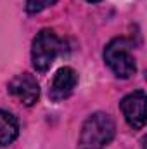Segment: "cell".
I'll return each instance as SVG.
<instances>
[{
    "label": "cell",
    "instance_id": "8",
    "mask_svg": "<svg viewBox=\"0 0 147 149\" xmlns=\"http://www.w3.org/2000/svg\"><path fill=\"white\" fill-rule=\"evenodd\" d=\"M57 0H26V12L28 14H38L43 9L54 5Z\"/></svg>",
    "mask_w": 147,
    "mask_h": 149
},
{
    "label": "cell",
    "instance_id": "1",
    "mask_svg": "<svg viewBox=\"0 0 147 149\" xmlns=\"http://www.w3.org/2000/svg\"><path fill=\"white\" fill-rule=\"evenodd\" d=\"M116 134L114 120L107 113H94L90 114L80 132L78 149H104Z\"/></svg>",
    "mask_w": 147,
    "mask_h": 149
},
{
    "label": "cell",
    "instance_id": "5",
    "mask_svg": "<svg viewBox=\"0 0 147 149\" xmlns=\"http://www.w3.org/2000/svg\"><path fill=\"white\" fill-rule=\"evenodd\" d=\"M7 88H9V94L14 95L24 106H33L40 97V85H38L37 78L30 73L16 74L9 81Z\"/></svg>",
    "mask_w": 147,
    "mask_h": 149
},
{
    "label": "cell",
    "instance_id": "6",
    "mask_svg": "<svg viewBox=\"0 0 147 149\" xmlns=\"http://www.w3.org/2000/svg\"><path fill=\"white\" fill-rule=\"evenodd\" d=\"M78 83V74L73 68L64 66L61 70H57V73L54 74L52 81H50V88H49V97L54 102L64 101L73 94L74 87Z\"/></svg>",
    "mask_w": 147,
    "mask_h": 149
},
{
    "label": "cell",
    "instance_id": "4",
    "mask_svg": "<svg viewBox=\"0 0 147 149\" xmlns=\"http://www.w3.org/2000/svg\"><path fill=\"white\" fill-rule=\"evenodd\" d=\"M146 102L147 97L144 90H135L126 97H123L119 102V108L126 123L133 130H142L146 125Z\"/></svg>",
    "mask_w": 147,
    "mask_h": 149
},
{
    "label": "cell",
    "instance_id": "9",
    "mask_svg": "<svg viewBox=\"0 0 147 149\" xmlns=\"http://www.w3.org/2000/svg\"><path fill=\"white\" fill-rule=\"evenodd\" d=\"M87 2H90V3H99V2H102V0H87Z\"/></svg>",
    "mask_w": 147,
    "mask_h": 149
},
{
    "label": "cell",
    "instance_id": "2",
    "mask_svg": "<svg viewBox=\"0 0 147 149\" xmlns=\"http://www.w3.org/2000/svg\"><path fill=\"white\" fill-rule=\"evenodd\" d=\"M104 61L118 78H130L137 71V63L133 59L132 43L126 38H114L104 49Z\"/></svg>",
    "mask_w": 147,
    "mask_h": 149
},
{
    "label": "cell",
    "instance_id": "3",
    "mask_svg": "<svg viewBox=\"0 0 147 149\" xmlns=\"http://www.w3.org/2000/svg\"><path fill=\"white\" fill-rule=\"evenodd\" d=\"M62 50V42L52 30H42L31 43V64L38 73H45Z\"/></svg>",
    "mask_w": 147,
    "mask_h": 149
},
{
    "label": "cell",
    "instance_id": "7",
    "mask_svg": "<svg viewBox=\"0 0 147 149\" xmlns=\"http://www.w3.org/2000/svg\"><path fill=\"white\" fill-rule=\"evenodd\" d=\"M19 135L17 118L9 111L0 109V148L10 146Z\"/></svg>",
    "mask_w": 147,
    "mask_h": 149
}]
</instances>
